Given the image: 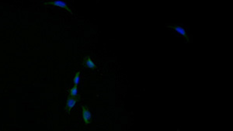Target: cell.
<instances>
[{"mask_svg":"<svg viewBox=\"0 0 233 131\" xmlns=\"http://www.w3.org/2000/svg\"><path fill=\"white\" fill-rule=\"evenodd\" d=\"M166 27H169V28H172L173 30H175L178 34H180L185 39L186 42L189 41V37H188L186 31L184 27H182L180 25H177V24H169V25H166Z\"/></svg>","mask_w":233,"mask_h":131,"instance_id":"7a4b0ae2","label":"cell"},{"mask_svg":"<svg viewBox=\"0 0 233 131\" xmlns=\"http://www.w3.org/2000/svg\"><path fill=\"white\" fill-rule=\"evenodd\" d=\"M82 116L86 125H89L92 122V114L86 106H82Z\"/></svg>","mask_w":233,"mask_h":131,"instance_id":"277c9868","label":"cell"},{"mask_svg":"<svg viewBox=\"0 0 233 131\" xmlns=\"http://www.w3.org/2000/svg\"><path fill=\"white\" fill-rule=\"evenodd\" d=\"M80 97L79 95L75 97H72V96H68L67 98V101H66V104H65V112L69 113L72 109H73L74 106H75V104L77 103V102L79 100Z\"/></svg>","mask_w":233,"mask_h":131,"instance_id":"3957f363","label":"cell"},{"mask_svg":"<svg viewBox=\"0 0 233 131\" xmlns=\"http://www.w3.org/2000/svg\"><path fill=\"white\" fill-rule=\"evenodd\" d=\"M79 82H80V72H77L76 73H75V77H74V78H73L74 85H77V86H78Z\"/></svg>","mask_w":233,"mask_h":131,"instance_id":"52a82bcc","label":"cell"},{"mask_svg":"<svg viewBox=\"0 0 233 131\" xmlns=\"http://www.w3.org/2000/svg\"><path fill=\"white\" fill-rule=\"evenodd\" d=\"M83 64H84V66L86 68L92 69V70L96 68V64H95L94 61L91 59L90 56H86L83 58Z\"/></svg>","mask_w":233,"mask_h":131,"instance_id":"5b68a950","label":"cell"},{"mask_svg":"<svg viewBox=\"0 0 233 131\" xmlns=\"http://www.w3.org/2000/svg\"><path fill=\"white\" fill-rule=\"evenodd\" d=\"M42 6H57V7L62 8V9H65V10H67L68 12H69V13L73 14L72 9H70L69 6L67 5L66 3L63 1H51V2H44V3H41Z\"/></svg>","mask_w":233,"mask_h":131,"instance_id":"6da1fadb","label":"cell"},{"mask_svg":"<svg viewBox=\"0 0 233 131\" xmlns=\"http://www.w3.org/2000/svg\"><path fill=\"white\" fill-rule=\"evenodd\" d=\"M78 86H77V85H73V87L70 88L69 95H68V96L75 97L78 96Z\"/></svg>","mask_w":233,"mask_h":131,"instance_id":"8992f818","label":"cell"}]
</instances>
